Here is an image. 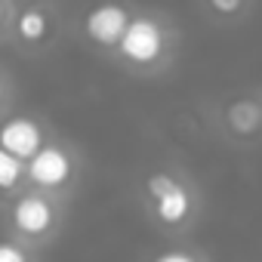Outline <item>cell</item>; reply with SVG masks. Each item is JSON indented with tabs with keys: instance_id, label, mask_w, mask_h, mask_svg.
Instances as JSON below:
<instances>
[{
	"instance_id": "2",
	"label": "cell",
	"mask_w": 262,
	"mask_h": 262,
	"mask_svg": "<svg viewBox=\"0 0 262 262\" xmlns=\"http://www.w3.org/2000/svg\"><path fill=\"white\" fill-rule=\"evenodd\" d=\"M28 179L40 188H59L71 179L74 173V161L65 148L59 145H43L34 158H28V167H25Z\"/></svg>"
},
{
	"instance_id": "7",
	"label": "cell",
	"mask_w": 262,
	"mask_h": 262,
	"mask_svg": "<svg viewBox=\"0 0 262 262\" xmlns=\"http://www.w3.org/2000/svg\"><path fill=\"white\" fill-rule=\"evenodd\" d=\"M50 28H53L50 25V16L43 10H37V7L22 10L19 19H16V31H19V37L25 43H43L50 37Z\"/></svg>"
},
{
	"instance_id": "4",
	"label": "cell",
	"mask_w": 262,
	"mask_h": 262,
	"mask_svg": "<svg viewBox=\"0 0 262 262\" xmlns=\"http://www.w3.org/2000/svg\"><path fill=\"white\" fill-rule=\"evenodd\" d=\"M0 148L16 155L19 161L34 158L43 148V129L31 117H10L0 123Z\"/></svg>"
},
{
	"instance_id": "11",
	"label": "cell",
	"mask_w": 262,
	"mask_h": 262,
	"mask_svg": "<svg viewBox=\"0 0 262 262\" xmlns=\"http://www.w3.org/2000/svg\"><path fill=\"white\" fill-rule=\"evenodd\" d=\"M151 262H198V256H191V253H185V250H167V253L155 256Z\"/></svg>"
},
{
	"instance_id": "6",
	"label": "cell",
	"mask_w": 262,
	"mask_h": 262,
	"mask_svg": "<svg viewBox=\"0 0 262 262\" xmlns=\"http://www.w3.org/2000/svg\"><path fill=\"white\" fill-rule=\"evenodd\" d=\"M191 210H194V204H191V194H188V188H185L182 182H176L167 194H161V198L155 201V216H158L164 225H179V222H185V219L191 216Z\"/></svg>"
},
{
	"instance_id": "3",
	"label": "cell",
	"mask_w": 262,
	"mask_h": 262,
	"mask_svg": "<svg viewBox=\"0 0 262 262\" xmlns=\"http://www.w3.org/2000/svg\"><path fill=\"white\" fill-rule=\"evenodd\" d=\"M129 25V13L117 4H102V7H93L86 16H83V31L93 43H102V47H117L123 31Z\"/></svg>"
},
{
	"instance_id": "9",
	"label": "cell",
	"mask_w": 262,
	"mask_h": 262,
	"mask_svg": "<svg viewBox=\"0 0 262 262\" xmlns=\"http://www.w3.org/2000/svg\"><path fill=\"white\" fill-rule=\"evenodd\" d=\"M176 182H179V179H176V176H170V173H151V176H148V182H145L148 198H155V201H158V198H161V194H167Z\"/></svg>"
},
{
	"instance_id": "13",
	"label": "cell",
	"mask_w": 262,
	"mask_h": 262,
	"mask_svg": "<svg viewBox=\"0 0 262 262\" xmlns=\"http://www.w3.org/2000/svg\"><path fill=\"white\" fill-rule=\"evenodd\" d=\"M0 102H4V77H0Z\"/></svg>"
},
{
	"instance_id": "14",
	"label": "cell",
	"mask_w": 262,
	"mask_h": 262,
	"mask_svg": "<svg viewBox=\"0 0 262 262\" xmlns=\"http://www.w3.org/2000/svg\"><path fill=\"white\" fill-rule=\"evenodd\" d=\"M0 19H4V10H0Z\"/></svg>"
},
{
	"instance_id": "12",
	"label": "cell",
	"mask_w": 262,
	"mask_h": 262,
	"mask_svg": "<svg viewBox=\"0 0 262 262\" xmlns=\"http://www.w3.org/2000/svg\"><path fill=\"white\" fill-rule=\"evenodd\" d=\"M210 7L216 13H222V16H231V13H237L244 7V0H210Z\"/></svg>"
},
{
	"instance_id": "10",
	"label": "cell",
	"mask_w": 262,
	"mask_h": 262,
	"mask_svg": "<svg viewBox=\"0 0 262 262\" xmlns=\"http://www.w3.org/2000/svg\"><path fill=\"white\" fill-rule=\"evenodd\" d=\"M0 262H28L25 250L10 244V241H0Z\"/></svg>"
},
{
	"instance_id": "1",
	"label": "cell",
	"mask_w": 262,
	"mask_h": 262,
	"mask_svg": "<svg viewBox=\"0 0 262 262\" xmlns=\"http://www.w3.org/2000/svg\"><path fill=\"white\" fill-rule=\"evenodd\" d=\"M117 50L133 65H155L164 53V28L155 19H129Z\"/></svg>"
},
{
	"instance_id": "5",
	"label": "cell",
	"mask_w": 262,
	"mask_h": 262,
	"mask_svg": "<svg viewBox=\"0 0 262 262\" xmlns=\"http://www.w3.org/2000/svg\"><path fill=\"white\" fill-rule=\"evenodd\" d=\"M53 219H56V213H53L50 201L40 194H22L13 204V225H16V231H22L28 237L47 234L53 228Z\"/></svg>"
},
{
	"instance_id": "8",
	"label": "cell",
	"mask_w": 262,
	"mask_h": 262,
	"mask_svg": "<svg viewBox=\"0 0 262 262\" xmlns=\"http://www.w3.org/2000/svg\"><path fill=\"white\" fill-rule=\"evenodd\" d=\"M22 176H25V161H19L16 155L0 148V191L16 188L22 182Z\"/></svg>"
}]
</instances>
